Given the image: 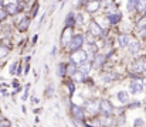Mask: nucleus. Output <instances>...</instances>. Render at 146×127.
I'll return each instance as SVG.
<instances>
[{
  "instance_id": "obj_37",
  "label": "nucleus",
  "mask_w": 146,
  "mask_h": 127,
  "mask_svg": "<svg viewBox=\"0 0 146 127\" xmlns=\"http://www.w3.org/2000/svg\"><path fill=\"white\" fill-rule=\"evenodd\" d=\"M143 84H145V85H146V79H145V81H143Z\"/></svg>"
},
{
  "instance_id": "obj_28",
  "label": "nucleus",
  "mask_w": 146,
  "mask_h": 127,
  "mask_svg": "<svg viewBox=\"0 0 146 127\" xmlns=\"http://www.w3.org/2000/svg\"><path fill=\"white\" fill-rule=\"evenodd\" d=\"M135 126L136 127H142L143 126V120H142V119H136V120H135Z\"/></svg>"
},
{
  "instance_id": "obj_11",
  "label": "nucleus",
  "mask_w": 146,
  "mask_h": 127,
  "mask_svg": "<svg viewBox=\"0 0 146 127\" xmlns=\"http://www.w3.org/2000/svg\"><path fill=\"white\" fill-rule=\"evenodd\" d=\"M87 109L91 114H94L99 110V103L98 102H87Z\"/></svg>"
},
{
  "instance_id": "obj_5",
  "label": "nucleus",
  "mask_w": 146,
  "mask_h": 127,
  "mask_svg": "<svg viewBox=\"0 0 146 127\" xmlns=\"http://www.w3.org/2000/svg\"><path fill=\"white\" fill-rule=\"evenodd\" d=\"M102 28L98 26L95 21H92L91 24H90V34H92L94 37H99V36H102Z\"/></svg>"
},
{
  "instance_id": "obj_29",
  "label": "nucleus",
  "mask_w": 146,
  "mask_h": 127,
  "mask_svg": "<svg viewBox=\"0 0 146 127\" xmlns=\"http://www.w3.org/2000/svg\"><path fill=\"white\" fill-rule=\"evenodd\" d=\"M68 89H70V93H71V95H72V93H74V90H75V88H74V84H72V82H68Z\"/></svg>"
},
{
  "instance_id": "obj_39",
  "label": "nucleus",
  "mask_w": 146,
  "mask_h": 127,
  "mask_svg": "<svg viewBox=\"0 0 146 127\" xmlns=\"http://www.w3.org/2000/svg\"><path fill=\"white\" fill-rule=\"evenodd\" d=\"M145 110H146V107H145Z\"/></svg>"
},
{
  "instance_id": "obj_40",
  "label": "nucleus",
  "mask_w": 146,
  "mask_h": 127,
  "mask_svg": "<svg viewBox=\"0 0 146 127\" xmlns=\"http://www.w3.org/2000/svg\"><path fill=\"white\" fill-rule=\"evenodd\" d=\"M145 13H146V11H145Z\"/></svg>"
},
{
  "instance_id": "obj_26",
  "label": "nucleus",
  "mask_w": 146,
  "mask_h": 127,
  "mask_svg": "<svg viewBox=\"0 0 146 127\" xmlns=\"http://www.w3.org/2000/svg\"><path fill=\"white\" fill-rule=\"evenodd\" d=\"M113 78H115L113 74H108V75L104 76V81H105V82H109V81H113Z\"/></svg>"
},
{
  "instance_id": "obj_22",
  "label": "nucleus",
  "mask_w": 146,
  "mask_h": 127,
  "mask_svg": "<svg viewBox=\"0 0 146 127\" xmlns=\"http://www.w3.org/2000/svg\"><path fill=\"white\" fill-rule=\"evenodd\" d=\"M67 74V65L65 64H60L58 65V75L60 76H64Z\"/></svg>"
},
{
  "instance_id": "obj_9",
  "label": "nucleus",
  "mask_w": 146,
  "mask_h": 127,
  "mask_svg": "<svg viewBox=\"0 0 146 127\" xmlns=\"http://www.w3.org/2000/svg\"><path fill=\"white\" fill-rule=\"evenodd\" d=\"M118 42H119L121 47H128V45L131 44V37L126 36V34H121V36L118 37Z\"/></svg>"
},
{
  "instance_id": "obj_12",
  "label": "nucleus",
  "mask_w": 146,
  "mask_h": 127,
  "mask_svg": "<svg viewBox=\"0 0 146 127\" xmlns=\"http://www.w3.org/2000/svg\"><path fill=\"white\" fill-rule=\"evenodd\" d=\"M91 66H92V64H91V62H87V61H85V62H82V64L80 65L78 71H80V72H82L84 75H87V74H88V72L91 71Z\"/></svg>"
},
{
  "instance_id": "obj_8",
  "label": "nucleus",
  "mask_w": 146,
  "mask_h": 127,
  "mask_svg": "<svg viewBox=\"0 0 146 127\" xmlns=\"http://www.w3.org/2000/svg\"><path fill=\"white\" fill-rule=\"evenodd\" d=\"M118 100L122 103V105H126L128 102H129V95H128V92L126 90H121V92H118Z\"/></svg>"
},
{
  "instance_id": "obj_3",
  "label": "nucleus",
  "mask_w": 146,
  "mask_h": 127,
  "mask_svg": "<svg viewBox=\"0 0 146 127\" xmlns=\"http://www.w3.org/2000/svg\"><path fill=\"white\" fill-rule=\"evenodd\" d=\"M82 42H84V37H82L81 34L74 36V37L71 38V41H70V48H71V51L74 52V51H77V49H81Z\"/></svg>"
},
{
  "instance_id": "obj_33",
  "label": "nucleus",
  "mask_w": 146,
  "mask_h": 127,
  "mask_svg": "<svg viewBox=\"0 0 146 127\" xmlns=\"http://www.w3.org/2000/svg\"><path fill=\"white\" fill-rule=\"evenodd\" d=\"M16 66H17V64H13V65H11V68H10V74H14V72H16Z\"/></svg>"
},
{
  "instance_id": "obj_18",
  "label": "nucleus",
  "mask_w": 146,
  "mask_h": 127,
  "mask_svg": "<svg viewBox=\"0 0 146 127\" xmlns=\"http://www.w3.org/2000/svg\"><path fill=\"white\" fill-rule=\"evenodd\" d=\"M121 18H122L121 14H109V16H108V20H109L111 24H116V23H119Z\"/></svg>"
},
{
  "instance_id": "obj_1",
  "label": "nucleus",
  "mask_w": 146,
  "mask_h": 127,
  "mask_svg": "<svg viewBox=\"0 0 146 127\" xmlns=\"http://www.w3.org/2000/svg\"><path fill=\"white\" fill-rule=\"evenodd\" d=\"M85 61H87V52H85V51L77 49V51L72 52V55H71V62H72V64L81 65V64L85 62Z\"/></svg>"
},
{
  "instance_id": "obj_2",
  "label": "nucleus",
  "mask_w": 146,
  "mask_h": 127,
  "mask_svg": "<svg viewBox=\"0 0 146 127\" xmlns=\"http://www.w3.org/2000/svg\"><path fill=\"white\" fill-rule=\"evenodd\" d=\"M132 71L138 74L146 71V57H139L135 59V62L132 64Z\"/></svg>"
},
{
  "instance_id": "obj_35",
  "label": "nucleus",
  "mask_w": 146,
  "mask_h": 127,
  "mask_svg": "<svg viewBox=\"0 0 146 127\" xmlns=\"http://www.w3.org/2000/svg\"><path fill=\"white\" fill-rule=\"evenodd\" d=\"M55 54V47H52V49H51V55H54Z\"/></svg>"
},
{
  "instance_id": "obj_13",
  "label": "nucleus",
  "mask_w": 146,
  "mask_h": 127,
  "mask_svg": "<svg viewBox=\"0 0 146 127\" xmlns=\"http://www.w3.org/2000/svg\"><path fill=\"white\" fill-rule=\"evenodd\" d=\"M99 3H101V1H98V0H91V1H88V3H87L88 11H91V13L97 11L98 9H99Z\"/></svg>"
},
{
  "instance_id": "obj_30",
  "label": "nucleus",
  "mask_w": 146,
  "mask_h": 127,
  "mask_svg": "<svg viewBox=\"0 0 146 127\" xmlns=\"http://www.w3.org/2000/svg\"><path fill=\"white\" fill-rule=\"evenodd\" d=\"M29 88H30V85H27V86H26V92H24V95H23V97H21L23 100H26V99H27V96H29Z\"/></svg>"
},
{
  "instance_id": "obj_14",
  "label": "nucleus",
  "mask_w": 146,
  "mask_h": 127,
  "mask_svg": "<svg viewBox=\"0 0 146 127\" xmlns=\"http://www.w3.org/2000/svg\"><path fill=\"white\" fill-rule=\"evenodd\" d=\"M68 40H70V28L65 27L64 31H62V36H61V44L65 47V45L68 44Z\"/></svg>"
},
{
  "instance_id": "obj_10",
  "label": "nucleus",
  "mask_w": 146,
  "mask_h": 127,
  "mask_svg": "<svg viewBox=\"0 0 146 127\" xmlns=\"http://www.w3.org/2000/svg\"><path fill=\"white\" fill-rule=\"evenodd\" d=\"M19 11V4L16 3H7L6 4V13L7 14H16Z\"/></svg>"
},
{
  "instance_id": "obj_24",
  "label": "nucleus",
  "mask_w": 146,
  "mask_h": 127,
  "mask_svg": "<svg viewBox=\"0 0 146 127\" xmlns=\"http://www.w3.org/2000/svg\"><path fill=\"white\" fill-rule=\"evenodd\" d=\"M72 76H74V81H77V82H81V81L84 79V76H85V75H84L82 72H80V71L77 69V72H75V74H74Z\"/></svg>"
},
{
  "instance_id": "obj_25",
  "label": "nucleus",
  "mask_w": 146,
  "mask_h": 127,
  "mask_svg": "<svg viewBox=\"0 0 146 127\" xmlns=\"http://www.w3.org/2000/svg\"><path fill=\"white\" fill-rule=\"evenodd\" d=\"M136 3H138V0H129L128 1V10L132 11V9H136Z\"/></svg>"
},
{
  "instance_id": "obj_32",
  "label": "nucleus",
  "mask_w": 146,
  "mask_h": 127,
  "mask_svg": "<svg viewBox=\"0 0 146 127\" xmlns=\"http://www.w3.org/2000/svg\"><path fill=\"white\" fill-rule=\"evenodd\" d=\"M51 93H52V86H48V88H47V92H46L47 97H50V96H51Z\"/></svg>"
},
{
  "instance_id": "obj_15",
  "label": "nucleus",
  "mask_w": 146,
  "mask_h": 127,
  "mask_svg": "<svg viewBox=\"0 0 146 127\" xmlns=\"http://www.w3.org/2000/svg\"><path fill=\"white\" fill-rule=\"evenodd\" d=\"M105 62V57L104 55H97L95 57V59H94V64H92V66L95 68V69H98V68H101L102 66V64Z\"/></svg>"
},
{
  "instance_id": "obj_17",
  "label": "nucleus",
  "mask_w": 146,
  "mask_h": 127,
  "mask_svg": "<svg viewBox=\"0 0 146 127\" xmlns=\"http://www.w3.org/2000/svg\"><path fill=\"white\" fill-rule=\"evenodd\" d=\"M136 10L139 13H145L146 11V0H138L136 3Z\"/></svg>"
},
{
  "instance_id": "obj_19",
  "label": "nucleus",
  "mask_w": 146,
  "mask_h": 127,
  "mask_svg": "<svg viewBox=\"0 0 146 127\" xmlns=\"http://www.w3.org/2000/svg\"><path fill=\"white\" fill-rule=\"evenodd\" d=\"M74 24H75V17H74V14H68V17H67V20H65V27L71 28Z\"/></svg>"
},
{
  "instance_id": "obj_6",
  "label": "nucleus",
  "mask_w": 146,
  "mask_h": 127,
  "mask_svg": "<svg viewBox=\"0 0 146 127\" xmlns=\"http://www.w3.org/2000/svg\"><path fill=\"white\" fill-rule=\"evenodd\" d=\"M71 112H72V114H74V117H75L77 120H84V110H82L80 106H75V105H72V107H71Z\"/></svg>"
},
{
  "instance_id": "obj_7",
  "label": "nucleus",
  "mask_w": 146,
  "mask_h": 127,
  "mask_svg": "<svg viewBox=\"0 0 146 127\" xmlns=\"http://www.w3.org/2000/svg\"><path fill=\"white\" fill-rule=\"evenodd\" d=\"M129 89H131V92L133 95H138V93H141L143 90V85L141 84V82H138V81H133L131 84V86H129Z\"/></svg>"
},
{
  "instance_id": "obj_16",
  "label": "nucleus",
  "mask_w": 146,
  "mask_h": 127,
  "mask_svg": "<svg viewBox=\"0 0 146 127\" xmlns=\"http://www.w3.org/2000/svg\"><path fill=\"white\" fill-rule=\"evenodd\" d=\"M29 24H30V18L24 17V18L19 23V30H20V31H26V30L29 28Z\"/></svg>"
},
{
  "instance_id": "obj_4",
  "label": "nucleus",
  "mask_w": 146,
  "mask_h": 127,
  "mask_svg": "<svg viewBox=\"0 0 146 127\" xmlns=\"http://www.w3.org/2000/svg\"><path fill=\"white\" fill-rule=\"evenodd\" d=\"M99 110H101L102 114H105V116H111L113 107H112L111 102H108L106 99H104V100H101V103H99Z\"/></svg>"
},
{
  "instance_id": "obj_21",
  "label": "nucleus",
  "mask_w": 146,
  "mask_h": 127,
  "mask_svg": "<svg viewBox=\"0 0 146 127\" xmlns=\"http://www.w3.org/2000/svg\"><path fill=\"white\" fill-rule=\"evenodd\" d=\"M77 69H78V68H77L75 64H70V65L67 66V74H68V75H74V74L77 72Z\"/></svg>"
},
{
  "instance_id": "obj_34",
  "label": "nucleus",
  "mask_w": 146,
  "mask_h": 127,
  "mask_svg": "<svg viewBox=\"0 0 146 127\" xmlns=\"http://www.w3.org/2000/svg\"><path fill=\"white\" fill-rule=\"evenodd\" d=\"M138 106H141V103L138 102V100H135V103H131V107L133 109V107H138Z\"/></svg>"
},
{
  "instance_id": "obj_20",
  "label": "nucleus",
  "mask_w": 146,
  "mask_h": 127,
  "mask_svg": "<svg viewBox=\"0 0 146 127\" xmlns=\"http://www.w3.org/2000/svg\"><path fill=\"white\" fill-rule=\"evenodd\" d=\"M128 47H129V52H131V54H136V52H139V49H141V45H139V42L129 44Z\"/></svg>"
},
{
  "instance_id": "obj_38",
  "label": "nucleus",
  "mask_w": 146,
  "mask_h": 127,
  "mask_svg": "<svg viewBox=\"0 0 146 127\" xmlns=\"http://www.w3.org/2000/svg\"><path fill=\"white\" fill-rule=\"evenodd\" d=\"M98 1H104V0H98Z\"/></svg>"
},
{
  "instance_id": "obj_31",
  "label": "nucleus",
  "mask_w": 146,
  "mask_h": 127,
  "mask_svg": "<svg viewBox=\"0 0 146 127\" xmlns=\"http://www.w3.org/2000/svg\"><path fill=\"white\" fill-rule=\"evenodd\" d=\"M9 126H10V122H7V120L0 122V127H9Z\"/></svg>"
},
{
  "instance_id": "obj_36",
  "label": "nucleus",
  "mask_w": 146,
  "mask_h": 127,
  "mask_svg": "<svg viewBox=\"0 0 146 127\" xmlns=\"http://www.w3.org/2000/svg\"><path fill=\"white\" fill-rule=\"evenodd\" d=\"M80 3H88V0H80Z\"/></svg>"
},
{
  "instance_id": "obj_27",
  "label": "nucleus",
  "mask_w": 146,
  "mask_h": 127,
  "mask_svg": "<svg viewBox=\"0 0 146 127\" xmlns=\"http://www.w3.org/2000/svg\"><path fill=\"white\" fill-rule=\"evenodd\" d=\"M75 23H77V24H82V14L78 13V14L75 16Z\"/></svg>"
},
{
  "instance_id": "obj_23",
  "label": "nucleus",
  "mask_w": 146,
  "mask_h": 127,
  "mask_svg": "<svg viewBox=\"0 0 146 127\" xmlns=\"http://www.w3.org/2000/svg\"><path fill=\"white\" fill-rule=\"evenodd\" d=\"M99 122L102 123V126H111V123H112V120H109V116H105V114L99 119Z\"/></svg>"
}]
</instances>
